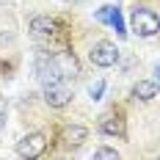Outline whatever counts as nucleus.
Wrapping results in <instances>:
<instances>
[{
	"label": "nucleus",
	"instance_id": "1",
	"mask_svg": "<svg viewBox=\"0 0 160 160\" xmlns=\"http://www.w3.org/2000/svg\"><path fill=\"white\" fill-rule=\"evenodd\" d=\"M130 25H132V31L138 33V36H155L160 31V17L152 11V8H144V6H138V8H132V17H130Z\"/></svg>",
	"mask_w": 160,
	"mask_h": 160
},
{
	"label": "nucleus",
	"instance_id": "2",
	"mask_svg": "<svg viewBox=\"0 0 160 160\" xmlns=\"http://www.w3.org/2000/svg\"><path fill=\"white\" fill-rule=\"evenodd\" d=\"M88 58H91L94 66L108 69V66H113L116 61H119V50H116L113 42H97L94 47H91V52H88Z\"/></svg>",
	"mask_w": 160,
	"mask_h": 160
},
{
	"label": "nucleus",
	"instance_id": "3",
	"mask_svg": "<svg viewBox=\"0 0 160 160\" xmlns=\"http://www.w3.org/2000/svg\"><path fill=\"white\" fill-rule=\"evenodd\" d=\"M44 102L50 108H66L72 102V88L66 86L64 80H55V83L44 86Z\"/></svg>",
	"mask_w": 160,
	"mask_h": 160
},
{
	"label": "nucleus",
	"instance_id": "4",
	"mask_svg": "<svg viewBox=\"0 0 160 160\" xmlns=\"http://www.w3.org/2000/svg\"><path fill=\"white\" fill-rule=\"evenodd\" d=\"M44 149H47V135L44 132H28L17 144V155L19 158H39Z\"/></svg>",
	"mask_w": 160,
	"mask_h": 160
},
{
	"label": "nucleus",
	"instance_id": "5",
	"mask_svg": "<svg viewBox=\"0 0 160 160\" xmlns=\"http://www.w3.org/2000/svg\"><path fill=\"white\" fill-rule=\"evenodd\" d=\"M36 78L42 80L44 86L55 83V80H64L61 69H58V61H55V55H39V58H36Z\"/></svg>",
	"mask_w": 160,
	"mask_h": 160
},
{
	"label": "nucleus",
	"instance_id": "6",
	"mask_svg": "<svg viewBox=\"0 0 160 160\" xmlns=\"http://www.w3.org/2000/svg\"><path fill=\"white\" fill-rule=\"evenodd\" d=\"M31 33L36 39H52L55 36V22L50 17H33L31 19Z\"/></svg>",
	"mask_w": 160,
	"mask_h": 160
},
{
	"label": "nucleus",
	"instance_id": "7",
	"mask_svg": "<svg viewBox=\"0 0 160 160\" xmlns=\"http://www.w3.org/2000/svg\"><path fill=\"white\" fill-rule=\"evenodd\" d=\"M99 130L105 132V135H124V119L122 116H116V113H105L102 119H99Z\"/></svg>",
	"mask_w": 160,
	"mask_h": 160
},
{
	"label": "nucleus",
	"instance_id": "8",
	"mask_svg": "<svg viewBox=\"0 0 160 160\" xmlns=\"http://www.w3.org/2000/svg\"><path fill=\"white\" fill-rule=\"evenodd\" d=\"M86 138H88V130L80 127V124H69V127L64 130V144L69 146V149H78Z\"/></svg>",
	"mask_w": 160,
	"mask_h": 160
},
{
	"label": "nucleus",
	"instance_id": "9",
	"mask_svg": "<svg viewBox=\"0 0 160 160\" xmlns=\"http://www.w3.org/2000/svg\"><path fill=\"white\" fill-rule=\"evenodd\" d=\"M155 94H158V83H155V80H138V83L132 86V97L141 99V102H149Z\"/></svg>",
	"mask_w": 160,
	"mask_h": 160
},
{
	"label": "nucleus",
	"instance_id": "10",
	"mask_svg": "<svg viewBox=\"0 0 160 160\" xmlns=\"http://www.w3.org/2000/svg\"><path fill=\"white\" fill-rule=\"evenodd\" d=\"M55 61H58V69H61V75H64V78H75V75L80 72L75 55H69V52H58V55H55Z\"/></svg>",
	"mask_w": 160,
	"mask_h": 160
},
{
	"label": "nucleus",
	"instance_id": "11",
	"mask_svg": "<svg viewBox=\"0 0 160 160\" xmlns=\"http://www.w3.org/2000/svg\"><path fill=\"white\" fill-rule=\"evenodd\" d=\"M94 158L97 160H116V158H119V152H116V149H108V146H99V149L94 152Z\"/></svg>",
	"mask_w": 160,
	"mask_h": 160
},
{
	"label": "nucleus",
	"instance_id": "12",
	"mask_svg": "<svg viewBox=\"0 0 160 160\" xmlns=\"http://www.w3.org/2000/svg\"><path fill=\"white\" fill-rule=\"evenodd\" d=\"M111 25L119 31V36H124V22H122V11H119V8L111 11Z\"/></svg>",
	"mask_w": 160,
	"mask_h": 160
},
{
	"label": "nucleus",
	"instance_id": "13",
	"mask_svg": "<svg viewBox=\"0 0 160 160\" xmlns=\"http://www.w3.org/2000/svg\"><path fill=\"white\" fill-rule=\"evenodd\" d=\"M102 91H105V80H97L94 86L88 88V94H91V99H99V97H102Z\"/></svg>",
	"mask_w": 160,
	"mask_h": 160
},
{
	"label": "nucleus",
	"instance_id": "14",
	"mask_svg": "<svg viewBox=\"0 0 160 160\" xmlns=\"http://www.w3.org/2000/svg\"><path fill=\"white\" fill-rule=\"evenodd\" d=\"M111 11H113V6L102 8V11H97V19H99V22H111Z\"/></svg>",
	"mask_w": 160,
	"mask_h": 160
},
{
	"label": "nucleus",
	"instance_id": "15",
	"mask_svg": "<svg viewBox=\"0 0 160 160\" xmlns=\"http://www.w3.org/2000/svg\"><path fill=\"white\" fill-rule=\"evenodd\" d=\"M3 124H6V116H3V113H0V130H3Z\"/></svg>",
	"mask_w": 160,
	"mask_h": 160
}]
</instances>
